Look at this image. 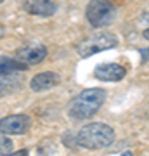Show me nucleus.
<instances>
[{"mask_svg": "<svg viewBox=\"0 0 149 156\" xmlns=\"http://www.w3.org/2000/svg\"><path fill=\"white\" fill-rule=\"evenodd\" d=\"M106 94L104 89H87L82 90L75 99L69 101L68 104V115L75 120H87L92 115L101 109V106L104 104Z\"/></svg>", "mask_w": 149, "mask_h": 156, "instance_id": "f257e3e1", "label": "nucleus"}, {"mask_svg": "<svg viewBox=\"0 0 149 156\" xmlns=\"http://www.w3.org/2000/svg\"><path fill=\"white\" fill-rule=\"evenodd\" d=\"M115 130L101 122H92L80 128L76 135V142L85 149H104L113 144Z\"/></svg>", "mask_w": 149, "mask_h": 156, "instance_id": "f03ea898", "label": "nucleus"}, {"mask_svg": "<svg viewBox=\"0 0 149 156\" xmlns=\"http://www.w3.org/2000/svg\"><path fill=\"white\" fill-rule=\"evenodd\" d=\"M116 44H118L116 35H113L111 31H99V33H94L85 40H82L76 47V52L80 57H90L97 52L113 49V47H116Z\"/></svg>", "mask_w": 149, "mask_h": 156, "instance_id": "7ed1b4c3", "label": "nucleus"}, {"mask_svg": "<svg viewBox=\"0 0 149 156\" xmlns=\"http://www.w3.org/2000/svg\"><path fill=\"white\" fill-rule=\"evenodd\" d=\"M116 7L108 0H92L87 5V19L94 28H102L115 21Z\"/></svg>", "mask_w": 149, "mask_h": 156, "instance_id": "20e7f679", "label": "nucleus"}, {"mask_svg": "<svg viewBox=\"0 0 149 156\" xmlns=\"http://www.w3.org/2000/svg\"><path fill=\"white\" fill-rule=\"evenodd\" d=\"M47 57V49L44 44L40 42H28L23 44L19 49L16 50V59L19 62H23L26 68L37 66Z\"/></svg>", "mask_w": 149, "mask_h": 156, "instance_id": "39448f33", "label": "nucleus"}, {"mask_svg": "<svg viewBox=\"0 0 149 156\" xmlns=\"http://www.w3.org/2000/svg\"><path fill=\"white\" fill-rule=\"evenodd\" d=\"M31 127V120L28 115H9L0 120V134L21 135L26 134Z\"/></svg>", "mask_w": 149, "mask_h": 156, "instance_id": "423d86ee", "label": "nucleus"}, {"mask_svg": "<svg viewBox=\"0 0 149 156\" xmlns=\"http://www.w3.org/2000/svg\"><path fill=\"white\" fill-rule=\"evenodd\" d=\"M125 75H127L125 68L116 62H102L97 64L94 69V76L101 82H120Z\"/></svg>", "mask_w": 149, "mask_h": 156, "instance_id": "0eeeda50", "label": "nucleus"}, {"mask_svg": "<svg viewBox=\"0 0 149 156\" xmlns=\"http://www.w3.org/2000/svg\"><path fill=\"white\" fill-rule=\"evenodd\" d=\"M23 9L33 16H52L57 11V5L52 0H23Z\"/></svg>", "mask_w": 149, "mask_h": 156, "instance_id": "6e6552de", "label": "nucleus"}, {"mask_svg": "<svg viewBox=\"0 0 149 156\" xmlns=\"http://www.w3.org/2000/svg\"><path fill=\"white\" fill-rule=\"evenodd\" d=\"M61 82V78L59 75L54 71H44V73H38V75H35L31 78V82H30V89L33 90V92H44V90H49L55 85H59Z\"/></svg>", "mask_w": 149, "mask_h": 156, "instance_id": "1a4fd4ad", "label": "nucleus"}, {"mask_svg": "<svg viewBox=\"0 0 149 156\" xmlns=\"http://www.w3.org/2000/svg\"><path fill=\"white\" fill-rule=\"evenodd\" d=\"M26 69V66L19 62L16 57H7L0 56V76H7V75H14L17 71Z\"/></svg>", "mask_w": 149, "mask_h": 156, "instance_id": "9d476101", "label": "nucleus"}, {"mask_svg": "<svg viewBox=\"0 0 149 156\" xmlns=\"http://www.w3.org/2000/svg\"><path fill=\"white\" fill-rule=\"evenodd\" d=\"M19 87H21V80L19 78H14L12 75H7V76L0 78V97L14 94Z\"/></svg>", "mask_w": 149, "mask_h": 156, "instance_id": "9b49d317", "label": "nucleus"}, {"mask_svg": "<svg viewBox=\"0 0 149 156\" xmlns=\"http://www.w3.org/2000/svg\"><path fill=\"white\" fill-rule=\"evenodd\" d=\"M12 151V140L5 137V134H0V154H9Z\"/></svg>", "mask_w": 149, "mask_h": 156, "instance_id": "f8f14e48", "label": "nucleus"}, {"mask_svg": "<svg viewBox=\"0 0 149 156\" xmlns=\"http://www.w3.org/2000/svg\"><path fill=\"white\" fill-rule=\"evenodd\" d=\"M144 19H146V21H149V11L144 12Z\"/></svg>", "mask_w": 149, "mask_h": 156, "instance_id": "ddd939ff", "label": "nucleus"}, {"mask_svg": "<svg viewBox=\"0 0 149 156\" xmlns=\"http://www.w3.org/2000/svg\"><path fill=\"white\" fill-rule=\"evenodd\" d=\"M144 38H147V40H149V28L144 31Z\"/></svg>", "mask_w": 149, "mask_h": 156, "instance_id": "4468645a", "label": "nucleus"}, {"mask_svg": "<svg viewBox=\"0 0 149 156\" xmlns=\"http://www.w3.org/2000/svg\"><path fill=\"white\" fill-rule=\"evenodd\" d=\"M2 2H4V0H0V4H2Z\"/></svg>", "mask_w": 149, "mask_h": 156, "instance_id": "2eb2a0df", "label": "nucleus"}]
</instances>
